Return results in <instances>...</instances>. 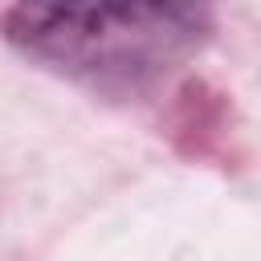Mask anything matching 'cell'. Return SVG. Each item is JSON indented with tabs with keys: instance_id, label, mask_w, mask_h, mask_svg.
Returning a JSON list of instances; mask_svg holds the SVG:
<instances>
[{
	"instance_id": "1",
	"label": "cell",
	"mask_w": 261,
	"mask_h": 261,
	"mask_svg": "<svg viewBox=\"0 0 261 261\" xmlns=\"http://www.w3.org/2000/svg\"><path fill=\"white\" fill-rule=\"evenodd\" d=\"M208 0H16L8 41L94 90H143L179 69L208 37Z\"/></svg>"
}]
</instances>
